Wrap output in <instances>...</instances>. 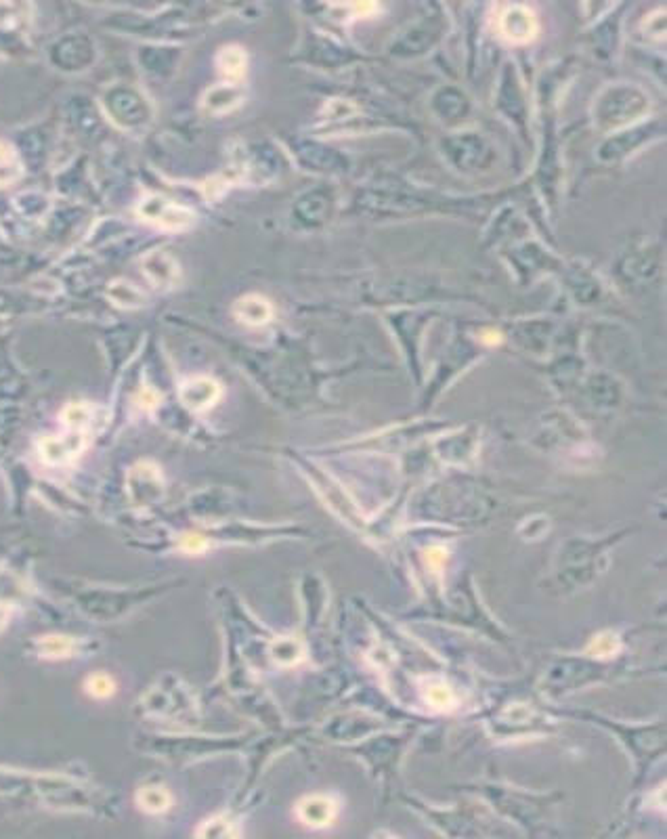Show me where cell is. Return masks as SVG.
I'll return each instance as SVG.
<instances>
[{"instance_id":"12","label":"cell","mask_w":667,"mask_h":839,"mask_svg":"<svg viewBox=\"0 0 667 839\" xmlns=\"http://www.w3.org/2000/svg\"><path fill=\"white\" fill-rule=\"evenodd\" d=\"M131 477H137V485L141 487L139 496H135L133 500L143 504L145 500H152V487H156V483L160 485V472L156 466L152 464H139L133 468ZM128 485H135V483H128Z\"/></svg>"},{"instance_id":"8","label":"cell","mask_w":667,"mask_h":839,"mask_svg":"<svg viewBox=\"0 0 667 839\" xmlns=\"http://www.w3.org/2000/svg\"><path fill=\"white\" fill-rule=\"evenodd\" d=\"M240 91L235 89L231 84H219V86H212V89L206 91V95L202 97V105L204 110L210 114H225L235 110V107L240 105Z\"/></svg>"},{"instance_id":"11","label":"cell","mask_w":667,"mask_h":839,"mask_svg":"<svg viewBox=\"0 0 667 839\" xmlns=\"http://www.w3.org/2000/svg\"><path fill=\"white\" fill-rule=\"evenodd\" d=\"M137 804L149 814H162L172 806V795L164 787H143L137 795Z\"/></svg>"},{"instance_id":"4","label":"cell","mask_w":667,"mask_h":839,"mask_svg":"<svg viewBox=\"0 0 667 839\" xmlns=\"http://www.w3.org/2000/svg\"><path fill=\"white\" fill-rule=\"evenodd\" d=\"M221 386L217 380L200 376L191 378L181 386V401L191 412H206L219 401Z\"/></svg>"},{"instance_id":"1","label":"cell","mask_w":667,"mask_h":839,"mask_svg":"<svg viewBox=\"0 0 667 839\" xmlns=\"http://www.w3.org/2000/svg\"><path fill=\"white\" fill-rule=\"evenodd\" d=\"M137 214L141 217V221L156 225L166 231H183V229H189L193 221H196V217H193V212L189 208L172 202L164 196H147L139 204Z\"/></svg>"},{"instance_id":"15","label":"cell","mask_w":667,"mask_h":839,"mask_svg":"<svg viewBox=\"0 0 667 839\" xmlns=\"http://www.w3.org/2000/svg\"><path fill=\"white\" fill-rule=\"evenodd\" d=\"M93 418V407L89 403H70L61 412V420L70 430H84Z\"/></svg>"},{"instance_id":"16","label":"cell","mask_w":667,"mask_h":839,"mask_svg":"<svg viewBox=\"0 0 667 839\" xmlns=\"http://www.w3.org/2000/svg\"><path fill=\"white\" fill-rule=\"evenodd\" d=\"M424 697H426V701L430 705H433L435 709H439V712H447V709H451V707H454V703H456V699H454V695H451L449 688L445 684H437V682L426 686Z\"/></svg>"},{"instance_id":"18","label":"cell","mask_w":667,"mask_h":839,"mask_svg":"<svg viewBox=\"0 0 667 839\" xmlns=\"http://www.w3.org/2000/svg\"><path fill=\"white\" fill-rule=\"evenodd\" d=\"M84 686H86V693H89L95 699H107V697H112L114 691H116L114 680L110 676H105V674L91 676L89 680H86Z\"/></svg>"},{"instance_id":"13","label":"cell","mask_w":667,"mask_h":839,"mask_svg":"<svg viewBox=\"0 0 667 839\" xmlns=\"http://www.w3.org/2000/svg\"><path fill=\"white\" fill-rule=\"evenodd\" d=\"M303 653H305L303 644H300L296 638H279L271 647V655L279 665H294L303 659Z\"/></svg>"},{"instance_id":"19","label":"cell","mask_w":667,"mask_h":839,"mask_svg":"<svg viewBox=\"0 0 667 839\" xmlns=\"http://www.w3.org/2000/svg\"><path fill=\"white\" fill-rule=\"evenodd\" d=\"M198 835H206V837H235V835H240V829L235 827V823H231L229 819H223V816H219V819L208 821L198 831Z\"/></svg>"},{"instance_id":"2","label":"cell","mask_w":667,"mask_h":839,"mask_svg":"<svg viewBox=\"0 0 667 839\" xmlns=\"http://www.w3.org/2000/svg\"><path fill=\"white\" fill-rule=\"evenodd\" d=\"M141 269H143V275L149 279V284L158 290L175 288L181 279V267L177 263V258L164 250L147 252L141 258Z\"/></svg>"},{"instance_id":"21","label":"cell","mask_w":667,"mask_h":839,"mask_svg":"<svg viewBox=\"0 0 667 839\" xmlns=\"http://www.w3.org/2000/svg\"><path fill=\"white\" fill-rule=\"evenodd\" d=\"M426 561L430 563V567H433V569H441L443 563L447 561V554H445L443 548H430L426 552Z\"/></svg>"},{"instance_id":"17","label":"cell","mask_w":667,"mask_h":839,"mask_svg":"<svg viewBox=\"0 0 667 839\" xmlns=\"http://www.w3.org/2000/svg\"><path fill=\"white\" fill-rule=\"evenodd\" d=\"M619 649H621V642H619L617 634L605 632V634H598L592 640V644L588 647V653L592 657H615Z\"/></svg>"},{"instance_id":"10","label":"cell","mask_w":667,"mask_h":839,"mask_svg":"<svg viewBox=\"0 0 667 839\" xmlns=\"http://www.w3.org/2000/svg\"><path fill=\"white\" fill-rule=\"evenodd\" d=\"M219 70L231 78V80H238L246 74V66H248V57L244 53L242 47H225L219 53Z\"/></svg>"},{"instance_id":"14","label":"cell","mask_w":667,"mask_h":839,"mask_svg":"<svg viewBox=\"0 0 667 839\" xmlns=\"http://www.w3.org/2000/svg\"><path fill=\"white\" fill-rule=\"evenodd\" d=\"M40 653L47 659H66L74 653L76 642L68 636H45L40 642Z\"/></svg>"},{"instance_id":"6","label":"cell","mask_w":667,"mask_h":839,"mask_svg":"<svg viewBox=\"0 0 667 839\" xmlns=\"http://www.w3.org/2000/svg\"><path fill=\"white\" fill-rule=\"evenodd\" d=\"M296 812H298V819L305 825L319 829V827H328L334 823L338 808H336V802L328 798V795H309V798H305L298 804Z\"/></svg>"},{"instance_id":"20","label":"cell","mask_w":667,"mask_h":839,"mask_svg":"<svg viewBox=\"0 0 667 839\" xmlns=\"http://www.w3.org/2000/svg\"><path fill=\"white\" fill-rule=\"evenodd\" d=\"M206 540L204 537H200V535H185L183 537V542H181V548L185 550V552H189V554H200L202 550H206Z\"/></svg>"},{"instance_id":"5","label":"cell","mask_w":667,"mask_h":839,"mask_svg":"<svg viewBox=\"0 0 667 839\" xmlns=\"http://www.w3.org/2000/svg\"><path fill=\"white\" fill-rule=\"evenodd\" d=\"M537 30V19L531 9L523 5H512L502 15V34L510 42H529L535 38Z\"/></svg>"},{"instance_id":"23","label":"cell","mask_w":667,"mask_h":839,"mask_svg":"<svg viewBox=\"0 0 667 839\" xmlns=\"http://www.w3.org/2000/svg\"><path fill=\"white\" fill-rule=\"evenodd\" d=\"M9 164H15L13 152H11V147H7L3 141H0V166H9Z\"/></svg>"},{"instance_id":"3","label":"cell","mask_w":667,"mask_h":839,"mask_svg":"<svg viewBox=\"0 0 667 839\" xmlns=\"http://www.w3.org/2000/svg\"><path fill=\"white\" fill-rule=\"evenodd\" d=\"M86 447L84 430H72L70 435L63 437H45L38 443L40 458L51 466H63L76 460Z\"/></svg>"},{"instance_id":"25","label":"cell","mask_w":667,"mask_h":839,"mask_svg":"<svg viewBox=\"0 0 667 839\" xmlns=\"http://www.w3.org/2000/svg\"><path fill=\"white\" fill-rule=\"evenodd\" d=\"M7 617H9V611L7 609H3L0 607V630L5 628V623H7Z\"/></svg>"},{"instance_id":"22","label":"cell","mask_w":667,"mask_h":839,"mask_svg":"<svg viewBox=\"0 0 667 839\" xmlns=\"http://www.w3.org/2000/svg\"><path fill=\"white\" fill-rule=\"evenodd\" d=\"M139 403H141V407H156L158 405V395L154 393V391H149V389H143L141 393H139Z\"/></svg>"},{"instance_id":"7","label":"cell","mask_w":667,"mask_h":839,"mask_svg":"<svg viewBox=\"0 0 667 839\" xmlns=\"http://www.w3.org/2000/svg\"><path fill=\"white\" fill-rule=\"evenodd\" d=\"M235 317H238L246 326H265L273 319V307L267 298L258 294L242 296L238 303H235Z\"/></svg>"},{"instance_id":"9","label":"cell","mask_w":667,"mask_h":839,"mask_svg":"<svg viewBox=\"0 0 667 839\" xmlns=\"http://www.w3.org/2000/svg\"><path fill=\"white\" fill-rule=\"evenodd\" d=\"M107 296L120 309H137L145 305L143 292L137 290L131 282H124V279H118V282L107 288Z\"/></svg>"},{"instance_id":"24","label":"cell","mask_w":667,"mask_h":839,"mask_svg":"<svg viewBox=\"0 0 667 839\" xmlns=\"http://www.w3.org/2000/svg\"><path fill=\"white\" fill-rule=\"evenodd\" d=\"M502 338H500V334L498 332H485V342H489V344H498Z\"/></svg>"}]
</instances>
